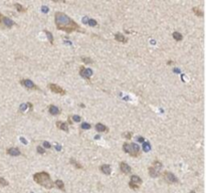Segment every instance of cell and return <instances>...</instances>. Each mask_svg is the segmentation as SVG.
<instances>
[{"label":"cell","instance_id":"1","mask_svg":"<svg viewBox=\"0 0 206 193\" xmlns=\"http://www.w3.org/2000/svg\"><path fill=\"white\" fill-rule=\"evenodd\" d=\"M54 22H56V26L58 30L66 31V33H72L74 31H80V25L72 20L70 16L66 14V13L62 12V11H58L54 14Z\"/></svg>","mask_w":206,"mask_h":193},{"label":"cell","instance_id":"2","mask_svg":"<svg viewBox=\"0 0 206 193\" xmlns=\"http://www.w3.org/2000/svg\"><path fill=\"white\" fill-rule=\"evenodd\" d=\"M33 180L35 183H37L40 186L44 187L46 189L54 188V183L50 178V175L45 171H41V172H37L33 175Z\"/></svg>","mask_w":206,"mask_h":193},{"label":"cell","instance_id":"3","mask_svg":"<svg viewBox=\"0 0 206 193\" xmlns=\"http://www.w3.org/2000/svg\"><path fill=\"white\" fill-rule=\"evenodd\" d=\"M123 150L125 153H128L132 157H138L141 154V148L136 143H124Z\"/></svg>","mask_w":206,"mask_h":193},{"label":"cell","instance_id":"4","mask_svg":"<svg viewBox=\"0 0 206 193\" xmlns=\"http://www.w3.org/2000/svg\"><path fill=\"white\" fill-rule=\"evenodd\" d=\"M15 24H16V23L13 20H11L9 17L4 16L3 14L0 13V26L2 27V28H11V27L14 26Z\"/></svg>","mask_w":206,"mask_h":193},{"label":"cell","instance_id":"5","mask_svg":"<svg viewBox=\"0 0 206 193\" xmlns=\"http://www.w3.org/2000/svg\"><path fill=\"white\" fill-rule=\"evenodd\" d=\"M163 178L168 184H174V183H178L179 180L176 177V175H174L172 172H169V171H164L163 172Z\"/></svg>","mask_w":206,"mask_h":193},{"label":"cell","instance_id":"6","mask_svg":"<svg viewBox=\"0 0 206 193\" xmlns=\"http://www.w3.org/2000/svg\"><path fill=\"white\" fill-rule=\"evenodd\" d=\"M80 74L82 78H84L85 80L90 82V78L93 76V70H92L91 68H87L85 66H82L80 68Z\"/></svg>","mask_w":206,"mask_h":193},{"label":"cell","instance_id":"7","mask_svg":"<svg viewBox=\"0 0 206 193\" xmlns=\"http://www.w3.org/2000/svg\"><path fill=\"white\" fill-rule=\"evenodd\" d=\"M48 88H49L52 92L60 94V96H64V94H66V92L62 88V86H58V84H48Z\"/></svg>","mask_w":206,"mask_h":193},{"label":"cell","instance_id":"8","mask_svg":"<svg viewBox=\"0 0 206 193\" xmlns=\"http://www.w3.org/2000/svg\"><path fill=\"white\" fill-rule=\"evenodd\" d=\"M20 84H22L23 86H25L28 90H39V88L32 82L31 80H27V78H23L20 80Z\"/></svg>","mask_w":206,"mask_h":193},{"label":"cell","instance_id":"9","mask_svg":"<svg viewBox=\"0 0 206 193\" xmlns=\"http://www.w3.org/2000/svg\"><path fill=\"white\" fill-rule=\"evenodd\" d=\"M120 169H121V172L123 173V174H130L131 171H132V169H131L130 165L127 164L126 162H121V164H120Z\"/></svg>","mask_w":206,"mask_h":193},{"label":"cell","instance_id":"10","mask_svg":"<svg viewBox=\"0 0 206 193\" xmlns=\"http://www.w3.org/2000/svg\"><path fill=\"white\" fill-rule=\"evenodd\" d=\"M6 153L8 155H10V156H14V157L21 155L20 150H19L18 148H16V147H11V148H8L6 150Z\"/></svg>","mask_w":206,"mask_h":193},{"label":"cell","instance_id":"11","mask_svg":"<svg viewBox=\"0 0 206 193\" xmlns=\"http://www.w3.org/2000/svg\"><path fill=\"white\" fill-rule=\"evenodd\" d=\"M95 129L96 131L99 132V133H107V132H109V129H108L107 126H105L102 123H98L97 125L95 126Z\"/></svg>","mask_w":206,"mask_h":193},{"label":"cell","instance_id":"12","mask_svg":"<svg viewBox=\"0 0 206 193\" xmlns=\"http://www.w3.org/2000/svg\"><path fill=\"white\" fill-rule=\"evenodd\" d=\"M48 112H49V114L52 116H58L60 114V110L54 105H50L49 107H48Z\"/></svg>","mask_w":206,"mask_h":193},{"label":"cell","instance_id":"13","mask_svg":"<svg viewBox=\"0 0 206 193\" xmlns=\"http://www.w3.org/2000/svg\"><path fill=\"white\" fill-rule=\"evenodd\" d=\"M148 172H149V175H150L152 178H156V177H158L159 175H160V171L155 169L154 167H152V166L148 168Z\"/></svg>","mask_w":206,"mask_h":193},{"label":"cell","instance_id":"14","mask_svg":"<svg viewBox=\"0 0 206 193\" xmlns=\"http://www.w3.org/2000/svg\"><path fill=\"white\" fill-rule=\"evenodd\" d=\"M56 125V128H58V129L62 130V131H64V132H68V123H64V122L58 121Z\"/></svg>","mask_w":206,"mask_h":193},{"label":"cell","instance_id":"15","mask_svg":"<svg viewBox=\"0 0 206 193\" xmlns=\"http://www.w3.org/2000/svg\"><path fill=\"white\" fill-rule=\"evenodd\" d=\"M100 170H101L102 173H104V174H106V175H110L112 172L111 166H110V165H107V164L102 165V166L100 167Z\"/></svg>","mask_w":206,"mask_h":193},{"label":"cell","instance_id":"16","mask_svg":"<svg viewBox=\"0 0 206 193\" xmlns=\"http://www.w3.org/2000/svg\"><path fill=\"white\" fill-rule=\"evenodd\" d=\"M130 182L131 183H134V184H136V185H139L140 186L141 184H142V179L140 178V177L138 176V175H132L131 176V178H130Z\"/></svg>","mask_w":206,"mask_h":193},{"label":"cell","instance_id":"17","mask_svg":"<svg viewBox=\"0 0 206 193\" xmlns=\"http://www.w3.org/2000/svg\"><path fill=\"white\" fill-rule=\"evenodd\" d=\"M115 39L117 41H119V42H122V43H126L127 42V38L125 36H124L122 33H116L115 34Z\"/></svg>","mask_w":206,"mask_h":193},{"label":"cell","instance_id":"18","mask_svg":"<svg viewBox=\"0 0 206 193\" xmlns=\"http://www.w3.org/2000/svg\"><path fill=\"white\" fill-rule=\"evenodd\" d=\"M14 7L16 8V10L18 11V12L20 13H24L27 11V8L26 7H24L23 5H21L20 3H14Z\"/></svg>","mask_w":206,"mask_h":193},{"label":"cell","instance_id":"19","mask_svg":"<svg viewBox=\"0 0 206 193\" xmlns=\"http://www.w3.org/2000/svg\"><path fill=\"white\" fill-rule=\"evenodd\" d=\"M54 186L58 187L60 190H62V191H66V187H64V183L62 182V180H60V179H58V180L54 182Z\"/></svg>","mask_w":206,"mask_h":193},{"label":"cell","instance_id":"20","mask_svg":"<svg viewBox=\"0 0 206 193\" xmlns=\"http://www.w3.org/2000/svg\"><path fill=\"white\" fill-rule=\"evenodd\" d=\"M172 36H173V38L175 39L176 41H181L182 38H183L182 34L180 32H178V31H174V32L172 33Z\"/></svg>","mask_w":206,"mask_h":193},{"label":"cell","instance_id":"21","mask_svg":"<svg viewBox=\"0 0 206 193\" xmlns=\"http://www.w3.org/2000/svg\"><path fill=\"white\" fill-rule=\"evenodd\" d=\"M192 10H193L194 14H195L196 16L203 17V15H204L203 11H202L201 9H199V8H198V7H193V8H192Z\"/></svg>","mask_w":206,"mask_h":193},{"label":"cell","instance_id":"22","mask_svg":"<svg viewBox=\"0 0 206 193\" xmlns=\"http://www.w3.org/2000/svg\"><path fill=\"white\" fill-rule=\"evenodd\" d=\"M152 167H154L155 169H157V170L160 171V169L162 168V163H161L160 161H158V160H155L154 162H153V166Z\"/></svg>","mask_w":206,"mask_h":193},{"label":"cell","instance_id":"23","mask_svg":"<svg viewBox=\"0 0 206 193\" xmlns=\"http://www.w3.org/2000/svg\"><path fill=\"white\" fill-rule=\"evenodd\" d=\"M70 163H72V165H74V167H76V169H82V165H80V163H78V162H76V160H74V158H70Z\"/></svg>","mask_w":206,"mask_h":193},{"label":"cell","instance_id":"24","mask_svg":"<svg viewBox=\"0 0 206 193\" xmlns=\"http://www.w3.org/2000/svg\"><path fill=\"white\" fill-rule=\"evenodd\" d=\"M142 149H143V151H144V152H148V151H150V149H151L150 144L147 143V142H145V143L142 145Z\"/></svg>","mask_w":206,"mask_h":193},{"label":"cell","instance_id":"25","mask_svg":"<svg viewBox=\"0 0 206 193\" xmlns=\"http://www.w3.org/2000/svg\"><path fill=\"white\" fill-rule=\"evenodd\" d=\"M44 32H45V34L47 35V37H48V40H49V42H50V44H54V36H52V34L49 32L48 30H44Z\"/></svg>","mask_w":206,"mask_h":193},{"label":"cell","instance_id":"26","mask_svg":"<svg viewBox=\"0 0 206 193\" xmlns=\"http://www.w3.org/2000/svg\"><path fill=\"white\" fill-rule=\"evenodd\" d=\"M82 62H84V64H93V60H92L91 58H82Z\"/></svg>","mask_w":206,"mask_h":193},{"label":"cell","instance_id":"27","mask_svg":"<svg viewBox=\"0 0 206 193\" xmlns=\"http://www.w3.org/2000/svg\"><path fill=\"white\" fill-rule=\"evenodd\" d=\"M80 128H82V130H90L92 128V126L90 125L89 123H82V126H80Z\"/></svg>","mask_w":206,"mask_h":193},{"label":"cell","instance_id":"28","mask_svg":"<svg viewBox=\"0 0 206 193\" xmlns=\"http://www.w3.org/2000/svg\"><path fill=\"white\" fill-rule=\"evenodd\" d=\"M0 185L1 186H8V181L5 180L3 177H0Z\"/></svg>","mask_w":206,"mask_h":193},{"label":"cell","instance_id":"29","mask_svg":"<svg viewBox=\"0 0 206 193\" xmlns=\"http://www.w3.org/2000/svg\"><path fill=\"white\" fill-rule=\"evenodd\" d=\"M88 24H89L90 26H97L98 22L96 20H94V19H89V20H88Z\"/></svg>","mask_w":206,"mask_h":193},{"label":"cell","instance_id":"30","mask_svg":"<svg viewBox=\"0 0 206 193\" xmlns=\"http://www.w3.org/2000/svg\"><path fill=\"white\" fill-rule=\"evenodd\" d=\"M70 119H72V122H80V120H82L80 116H78V115H74Z\"/></svg>","mask_w":206,"mask_h":193},{"label":"cell","instance_id":"31","mask_svg":"<svg viewBox=\"0 0 206 193\" xmlns=\"http://www.w3.org/2000/svg\"><path fill=\"white\" fill-rule=\"evenodd\" d=\"M36 151L39 153V154H41V155H42V154H44V153H45V150H44V149L42 148V147H41V146H37Z\"/></svg>","mask_w":206,"mask_h":193},{"label":"cell","instance_id":"32","mask_svg":"<svg viewBox=\"0 0 206 193\" xmlns=\"http://www.w3.org/2000/svg\"><path fill=\"white\" fill-rule=\"evenodd\" d=\"M129 186H130V188L134 189V190L140 188V186H139V185H136V184H134V183H131V182H129Z\"/></svg>","mask_w":206,"mask_h":193},{"label":"cell","instance_id":"33","mask_svg":"<svg viewBox=\"0 0 206 193\" xmlns=\"http://www.w3.org/2000/svg\"><path fill=\"white\" fill-rule=\"evenodd\" d=\"M123 136H124L125 138H127V139L130 140L131 138H132V133H131V132H127V133H124Z\"/></svg>","mask_w":206,"mask_h":193},{"label":"cell","instance_id":"34","mask_svg":"<svg viewBox=\"0 0 206 193\" xmlns=\"http://www.w3.org/2000/svg\"><path fill=\"white\" fill-rule=\"evenodd\" d=\"M43 147L44 148H46V149H50L52 148V145H50L49 143H48V142H43Z\"/></svg>","mask_w":206,"mask_h":193},{"label":"cell","instance_id":"35","mask_svg":"<svg viewBox=\"0 0 206 193\" xmlns=\"http://www.w3.org/2000/svg\"><path fill=\"white\" fill-rule=\"evenodd\" d=\"M26 107H27V104H22V106L20 107V110L21 111H24V110L26 109Z\"/></svg>","mask_w":206,"mask_h":193},{"label":"cell","instance_id":"36","mask_svg":"<svg viewBox=\"0 0 206 193\" xmlns=\"http://www.w3.org/2000/svg\"><path fill=\"white\" fill-rule=\"evenodd\" d=\"M42 11H43V12H48V7L42 6Z\"/></svg>","mask_w":206,"mask_h":193},{"label":"cell","instance_id":"37","mask_svg":"<svg viewBox=\"0 0 206 193\" xmlns=\"http://www.w3.org/2000/svg\"><path fill=\"white\" fill-rule=\"evenodd\" d=\"M88 20H89V19H88L87 17H85V18L82 19V22H84V23H88Z\"/></svg>","mask_w":206,"mask_h":193},{"label":"cell","instance_id":"38","mask_svg":"<svg viewBox=\"0 0 206 193\" xmlns=\"http://www.w3.org/2000/svg\"><path fill=\"white\" fill-rule=\"evenodd\" d=\"M68 123L70 124V125H72V119H70V117H68Z\"/></svg>","mask_w":206,"mask_h":193},{"label":"cell","instance_id":"39","mask_svg":"<svg viewBox=\"0 0 206 193\" xmlns=\"http://www.w3.org/2000/svg\"><path fill=\"white\" fill-rule=\"evenodd\" d=\"M139 142H144L145 141V139H144V138H139Z\"/></svg>","mask_w":206,"mask_h":193},{"label":"cell","instance_id":"40","mask_svg":"<svg viewBox=\"0 0 206 193\" xmlns=\"http://www.w3.org/2000/svg\"><path fill=\"white\" fill-rule=\"evenodd\" d=\"M20 140H21V141H22V142H23V143H24V144H26V143H27V142H26V140H25V139H23V138H21Z\"/></svg>","mask_w":206,"mask_h":193},{"label":"cell","instance_id":"41","mask_svg":"<svg viewBox=\"0 0 206 193\" xmlns=\"http://www.w3.org/2000/svg\"><path fill=\"white\" fill-rule=\"evenodd\" d=\"M173 64V62H172V60H169V62H168V64H169V66H170V64Z\"/></svg>","mask_w":206,"mask_h":193},{"label":"cell","instance_id":"42","mask_svg":"<svg viewBox=\"0 0 206 193\" xmlns=\"http://www.w3.org/2000/svg\"><path fill=\"white\" fill-rule=\"evenodd\" d=\"M190 193H196V192L194 190H192V191H190Z\"/></svg>","mask_w":206,"mask_h":193}]
</instances>
